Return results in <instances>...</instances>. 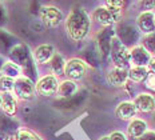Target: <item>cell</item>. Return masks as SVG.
I'll return each instance as SVG.
<instances>
[{"instance_id": "cell-15", "label": "cell", "mask_w": 155, "mask_h": 140, "mask_svg": "<svg viewBox=\"0 0 155 140\" xmlns=\"http://www.w3.org/2000/svg\"><path fill=\"white\" fill-rule=\"evenodd\" d=\"M137 108L132 102H122L115 108V116L119 120H124V122L132 120L137 116Z\"/></svg>"}, {"instance_id": "cell-25", "label": "cell", "mask_w": 155, "mask_h": 140, "mask_svg": "<svg viewBox=\"0 0 155 140\" xmlns=\"http://www.w3.org/2000/svg\"><path fill=\"white\" fill-rule=\"evenodd\" d=\"M144 84H146V87L148 90L153 91L155 93V75L148 73V76L146 77V80H144Z\"/></svg>"}, {"instance_id": "cell-28", "label": "cell", "mask_w": 155, "mask_h": 140, "mask_svg": "<svg viewBox=\"0 0 155 140\" xmlns=\"http://www.w3.org/2000/svg\"><path fill=\"white\" fill-rule=\"evenodd\" d=\"M139 140H155V132L154 131H147Z\"/></svg>"}, {"instance_id": "cell-10", "label": "cell", "mask_w": 155, "mask_h": 140, "mask_svg": "<svg viewBox=\"0 0 155 140\" xmlns=\"http://www.w3.org/2000/svg\"><path fill=\"white\" fill-rule=\"evenodd\" d=\"M91 20L98 23L99 25H102L104 28H110L111 25H114L116 23L114 16H112V14L110 12V9L106 5H101V7L95 8V11L92 12Z\"/></svg>"}, {"instance_id": "cell-23", "label": "cell", "mask_w": 155, "mask_h": 140, "mask_svg": "<svg viewBox=\"0 0 155 140\" xmlns=\"http://www.w3.org/2000/svg\"><path fill=\"white\" fill-rule=\"evenodd\" d=\"M143 47L150 52H155V34H150L146 35L143 37Z\"/></svg>"}, {"instance_id": "cell-8", "label": "cell", "mask_w": 155, "mask_h": 140, "mask_svg": "<svg viewBox=\"0 0 155 140\" xmlns=\"http://www.w3.org/2000/svg\"><path fill=\"white\" fill-rule=\"evenodd\" d=\"M153 55L143 45H134L130 48V66L131 67H147Z\"/></svg>"}, {"instance_id": "cell-16", "label": "cell", "mask_w": 155, "mask_h": 140, "mask_svg": "<svg viewBox=\"0 0 155 140\" xmlns=\"http://www.w3.org/2000/svg\"><path fill=\"white\" fill-rule=\"evenodd\" d=\"M78 90V83L75 81H71V80H63V81H59V86H58V91H56V95L62 99H70L74 95H76Z\"/></svg>"}, {"instance_id": "cell-11", "label": "cell", "mask_w": 155, "mask_h": 140, "mask_svg": "<svg viewBox=\"0 0 155 140\" xmlns=\"http://www.w3.org/2000/svg\"><path fill=\"white\" fill-rule=\"evenodd\" d=\"M55 47L52 44H40L38 45L36 48H35L34 54H32V56H34V60L36 61L38 64H40V66H44V64H48L50 63V60L52 59V56L55 55Z\"/></svg>"}, {"instance_id": "cell-12", "label": "cell", "mask_w": 155, "mask_h": 140, "mask_svg": "<svg viewBox=\"0 0 155 140\" xmlns=\"http://www.w3.org/2000/svg\"><path fill=\"white\" fill-rule=\"evenodd\" d=\"M107 81L112 87H123L128 81V70L127 68H119L112 67L107 73Z\"/></svg>"}, {"instance_id": "cell-5", "label": "cell", "mask_w": 155, "mask_h": 140, "mask_svg": "<svg viewBox=\"0 0 155 140\" xmlns=\"http://www.w3.org/2000/svg\"><path fill=\"white\" fill-rule=\"evenodd\" d=\"M87 72V64L84 60L79 59V57H72V59L67 60L66 68H64V76L67 80L71 81H80L84 79Z\"/></svg>"}, {"instance_id": "cell-30", "label": "cell", "mask_w": 155, "mask_h": 140, "mask_svg": "<svg viewBox=\"0 0 155 140\" xmlns=\"http://www.w3.org/2000/svg\"><path fill=\"white\" fill-rule=\"evenodd\" d=\"M154 124H155V113H154Z\"/></svg>"}, {"instance_id": "cell-24", "label": "cell", "mask_w": 155, "mask_h": 140, "mask_svg": "<svg viewBox=\"0 0 155 140\" xmlns=\"http://www.w3.org/2000/svg\"><path fill=\"white\" fill-rule=\"evenodd\" d=\"M138 5L140 7L142 11L140 12H147V11H154L155 8V2L151 0V2H139Z\"/></svg>"}, {"instance_id": "cell-22", "label": "cell", "mask_w": 155, "mask_h": 140, "mask_svg": "<svg viewBox=\"0 0 155 140\" xmlns=\"http://www.w3.org/2000/svg\"><path fill=\"white\" fill-rule=\"evenodd\" d=\"M15 80L7 76H0V93L3 92H14Z\"/></svg>"}, {"instance_id": "cell-13", "label": "cell", "mask_w": 155, "mask_h": 140, "mask_svg": "<svg viewBox=\"0 0 155 140\" xmlns=\"http://www.w3.org/2000/svg\"><path fill=\"white\" fill-rule=\"evenodd\" d=\"M147 131H148L147 122L139 118H134L132 120H130V123L127 125V135L131 139L139 140Z\"/></svg>"}, {"instance_id": "cell-7", "label": "cell", "mask_w": 155, "mask_h": 140, "mask_svg": "<svg viewBox=\"0 0 155 140\" xmlns=\"http://www.w3.org/2000/svg\"><path fill=\"white\" fill-rule=\"evenodd\" d=\"M135 24H137L138 31L143 36L150 35V34H155V12L154 11L140 12L137 16Z\"/></svg>"}, {"instance_id": "cell-4", "label": "cell", "mask_w": 155, "mask_h": 140, "mask_svg": "<svg viewBox=\"0 0 155 140\" xmlns=\"http://www.w3.org/2000/svg\"><path fill=\"white\" fill-rule=\"evenodd\" d=\"M14 95L16 96V99L20 100H31L34 99L36 95L35 91V83L32 81L31 77L23 76L15 80V86H14Z\"/></svg>"}, {"instance_id": "cell-14", "label": "cell", "mask_w": 155, "mask_h": 140, "mask_svg": "<svg viewBox=\"0 0 155 140\" xmlns=\"http://www.w3.org/2000/svg\"><path fill=\"white\" fill-rule=\"evenodd\" d=\"M0 107L3 112L8 116H15L18 112V99L14 92H3L0 93Z\"/></svg>"}, {"instance_id": "cell-29", "label": "cell", "mask_w": 155, "mask_h": 140, "mask_svg": "<svg viewBox=\"0 0 155 140\" xmlns=\"http://www.w3.org/2000/svg\"><path fill=\"white\" fill-rule=\"evenodd\" d=\"M99 140H108V135L107 136H103V138H101Z\"/></svg>"}, {"instance_id": "cell-26", "label": "cell", "mask_w": 155, "mask_h": 140, "mask_svg": "<svg viewBox=\"0 0 155 140\" xmlns=\"http://www.w3.org/2000/svg\"><path fill=\"white\" fill-rule=\"evenodd\" d=\"M108 140H127V136L120 131H114L108 135Z\"/></svg>"}, {"instance_id": "cell-3", "label": "cell", "mask_w": 155, "mask_h": 140, "mask_svg": "<svg viewBox=\"0 0 155 140\" xmlns=\"http://www.w3.org/2000/svg\"><path fill=\"white\" fill-rule=\"evenodd\" d=\"M39 18L43 25L47 28H56L62 24L64 20V15L62 9L55 7V5H43L39 9Z\"/></svg>"}, {"instance_id": "cell-2", "label": "cell", "mask_w": 155, "mask_h": 140, "mask_svg": "<svg viewBox=\"0 0 155 140\" xmlns=\"http://www.w3.org/2000/svg\"><path fill=\"white\" fill-rule=\"evenodd\" d=\"M110 57H111L114 67L130 68V50L116 35L111 37L110 41Z\"/></svg>"}, {"instance_id": "cell-19", "label": "cell", "mask_w": 155, "mask_h": 140, "mask_svg": "<svg viewBox=\"0 0 155 140\" xmlns=\"http://www.w3.org/2000/svg\"><path fill=\"white\" fill-rule=\"evenodd\" d=\"M147 76H148L147 67H130L128 68V80L131 83H135V84L143 83Z\"/></svg>"}, {"instance_id": "cell-17", "label": "cell", "mask_w": 155, "mask_h": 140, "mask_svg": "<svg viewBox=\"0 0 155 140\" xmlns=\"http://www.w3.org/2000/svg\"><path fill=\"white\" fill-rule=\"evenodd\" d=\"M66 63L67 60L64 59V56L60 52H55V55L52 56V59L50 60V70H51V75L59 77L64 75V68H66Z\"/></svg>"}, {"instance_id": "cell-9", "label": "cell", "mask_w": 155, "mask_h": 140, "mask_svg": "<svg viewBox=\"0 0 155 140\" xmlns=\"http://www.w3.org/2000/svg\"><path fill=\"white\" fill-rule=\"evenodd\" d=\"M132 103H134L135 108H137V112L153 113L155 111V97L151 93L147 92L138 93Z\"/></svg>"}, {"instance_id": "cell-21", "label": "cell", "mask_w": 155, "mask_h": 140, "mask_svg": "<svg viewBox=\"0 0 155 140\" xmlns=\"http://www.w3.org/2000/svg\"><path fill=\"white\" fill-rule=\"evenodd\" d=\"M16 140H43L36 132L31 131V129H25V128H20L18 129L15 135Z\"/></svg>"}, {"instance_id": "cell-18", "label": "cell", "mask_w": 155, "mask_h": 140, "mask_svg": "<svg viewBox=\"0 0 155 140\" xmlns=\"http://www.w3.org/2000/svg\"><path fill=\"white\" fill-rule=\"evenodd\" d=\"M0 76H7L16 80L21 76V67H19L15 61H5L0 68Z\"/></svg>"}, {"instance_id": "cell-6", "label": "cell", "mask_w": 155, "mask_h": 140, "mask_svg": "<svg viewBox=\"0 0 155 140\" xmlns=\"http://www.w3.org/2000/svg\"><path fill=\"white\" fill-rule=\"evenodd\" d=\"M58 86H59V79L54 75L48 73L44 75L35 83V91L39 96L43 97H51L56 95Z\"/></svg>"}, {"instance_id": "cell-20", "label": "cell", "mask_w": 155, "mask_h": 140, "mask_svg": "<svg viewBox=\"0 0 155 140\" xmlns=\"http://www.w3.org/2000/svg\"><path fill=\"white\" fill-rule=\"evenodd\" d=\"M114 35H110L108 30H103L101 34H99V39H98V45L99 50H101V54L103 56H110V41H111V37Z\"/></svg>"}, {"instance_id": "cell-1", "label": "cell", "mask_w": 155, "mask_h": 140, "mask_svg": "<svg viewBox=\"0 0 155 140\" xmlns=\"http://www.w3.org/2000/svg\"><path fill=\"white\" fill-rule=\"evenodd\" d=\"M64 25H66V32L71 40L82 41L88 36L91 31V18L84 8L74 7L67 15Z\"/></svg>"}, {"instance_id": "cell-27", "label": "cell", "mask_w": 155, "mask_h": 140, "mask_svg": "<svg viewBox=\"0 0 155 140\" xmlns=\"http://www.w3.org/2000/svg\"><path fill=\"white\" fill-rule=\"evenodd\" d=\"M147 70H148V73L155 75V56H151V59L147 64Z\"/></svg>"}]
</instances>
